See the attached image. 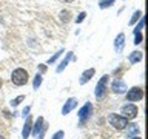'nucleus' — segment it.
<instances>
[{
  "label": "nucleus",
  "instance_id": "f257e3e1",
  "mask_svg": "<svg viewBox=\"0 0 148 139\" xmlns=\"http://www.w3.org/2000/svg\"><path fill=\"white\" fill-rule=\"evenodd\" d=\"M28 79H29V76H28V71H26V70H23V68L14 70L12 74H11V81H12L14 85H17V87L25 85V83L28 82Z\"/></svg>",
  "mask_w": 148,
  "mask_h": 139
},
{
  "label": "nucleus",
  "instance_id": "f03ea898",
  "mask_svg": "<svg viewBox=\"0 0 148 139\" xmlns=\"http://www.w3.org/2000/svg\"><path fill=\"white\" fill-rule=\"evenodd\" d=\"M108 122L111 124V127H114L116 130H125L128 125V119H125L123 116H120V114L111 113L108 116Z\"/></svg>",
  "mask_w": 148,
  "mask_h": 139
},
{
  "label": "nucleus",
  "instance_id": "7ed1b4c3",
  "mask_svg": "<svg viewBox=\"0 0 148 139\" xmlns=\"http://www.w3.org/2000/svg\"><path fill=\"white\" fill-rule=\"evenodd\" d=\"M142 97H143V90L140 87H133L131 90H127V100L130 102L142 100Z\"/></svg>",
  "mask_w": 148,
  "mask_h": 139
},
{
  "label": "nucleus",
  "instance_id": "20e7f679",
  "mask_svg": "<svg viewBox=\"0 0 148 139\" xmlns=\"http://www.w3.org/2000/svg\"><path fill=\"white\" fill-rule=\"evenodd\" d=\"M108 79H110V76H105L99 81V83L96 85V91H94V94H96V97L97 99H102L103 97V94H105V90H106V83H108Z\"/></svg>",
  "mask_w": 148,
  "mask_h": 139
},
{
  "label": "nucleus",
  "instance_id": "39448f33",
  "mask_svg": "<svg viewBox=\"0 0 148 139\" xmlns=\"http://www.w3.org/2000/svg\"><path fill=\"white\" fill-rule=\"evenodd\" d=\"M137 111L139 110L134 104H127V105L122 107V114H123L125 119H134L137 116Z\"/></svg>",
  "mask_w": 148,
  "mask_h": 139
},
{
  "label": "nucleus",
  "instance_id": "423d86ee",
  "mask_svg": "<svg viewBox=\"0 0 148 139\" xmlns=\"http://www.w3.org/2000/svg\"><path fill=\"white\" fill-rule=\"evenodd\" d=\"M111 90L116 94H122V93H127V85L122 79H114L113 83H111Z\"/></svg>",
  "mask_w": 148,
  "mask_h": 139
},
{
  "label": "nucleus",
  "instance_id": "0eeeda50",
  "mask_svg": "<svg viewBox=\"0 0 148 139\" xmlns=\"http://www.w3.org/2000/svg\"><path fill=\"white\" fill-rule=\"evenodd\" d=\"M91 111H92V105L90 104V102H86V104L83 105L80 110H79V118H80V124H83V122H85V119L90 118Z\"/></svg>",
  "mask_w": 148,
  "mask_h": 139
},
{
  "label": "nucleus",
  "instance_id": "6e6552de",
  "mask_svg": "<svg viewBox=\"0 0 148 139\" xmlns=\"http://www.w3.org/2000/svg\"><path fill=\"white\" fill-rule=\"evenodd\" d=\"M76 105H77V100H76V97H69V99L65 102V105H63V108H62V114H68L71 110L76 108Z\"/></svg>",
  "mask_w": 148,
  "mask_h": 139
},
{
  "label": "nucleus",
  "instance_id": "1a4fd4ad",
  "mask_svg": "<svg viewBox=\"0 0 148 139\" xmlns=\"http://www.w3.org/2000/svg\"><path fill=\"white\" fill-rule=\"evenodd\" d=\"M31 128H32V119H31V116H28L26 120H25V125H23V130H22V138L23 139H28V136L31 134Z\"/></svg>",
  "mask_w": 148,
  "mask_h": 139
},
{
  "label": "nucleus",
  "instance_id": "9d476101",
  "mask_svg": "<svg viewBox=\"0 0 148 139\" xmlns=\"http://www.w3.org/2000/svg\"><path fill=\"white\" fill-rule=\"evenodd\" d=\"M123 46H125V34L120 32V34H117V37L114 39V50L117 51V53H120V51L123 50Z\"/></svg>",
  "mask_w": 148,
  "mask_h": 139
},
{
  "label": "nucleus",
  "instance_id": "9b49d317",
  "mask_svg": "<svg viewBox=\"0 0 148 139\" xmlns=\"http://www.w3.org/2000/svg\"><path fill=\"white\" fill-rule=\"evenodd\" d=\"M43 127H45V120H43V118H42V116H39V118H37V122L32 125V128H31L32 134H34V136H37V134L42 131V128H43Z\"/></svg>",
  "mask_w": 148,
  "mask_h": 139
},
{
  "label": "nucleus",
  "instance_id": "f8f14e48",
  "mask_svg": "<svg viewBox=\"0 0 148 139\" xmlns=\"http://www.w3.org/2000/svg\"><path fill=\"white\" fill-rule=\"evenodd\" d=\"M94 68H90V70H86V71H83V74H82V77H80V81H79V82H80L82 83V85H83V83H86L88 81H91V77L92 76H94Z\"/></svg>",
  "mask_w": 148,
  "mask_h": 139
},
{
  "label": "nucleus",
  "instance_id": "ddd939ff",
  "mask_svg": "<svg viewBox=\"0 0 148 139\" xmlns=\"http://www.w3.org/2000/svg\"><path fill=\"white\" fill-rule=\"evenodd\" d=\"M142 57H143V54H142V51H133L131 54H130V57H128V60H130V63H137V62H140L142 60Z\"/></svg>",
  "mask_w": 148,
  "mask_h": 139
},
{
  "label": "nucleus",
  "instance_id": "4468645a",
  "mask_svg": "<svg viewBox=\"0 0 148 139\" xmlns=\"http://www.w3.org/2000/svg\"><path fill=\"white\" fill-rule=\"evenodd\" d=\"M71 57H73V53H66V57H65L62 62H60V65L57 67V73H60V71H63L65 68H66V65H68V62L71 60Z\"/></svg>",
  "mask_w": 148,
  "mask_h": 139
},
{
  "label": "nucleus",
  "instance_id": "2eb2a0df",
  "mask_svg": "<svg viewBox=\"0 0 148 139\" xmlns=\"http://www.w3.org/2000/svg\"><path fill=\"white\" fill-rule=\"evenodd\" d=\"M127 134L128 136H134V134H137V131H139V128H137V125H134V124H130V125H127Z\"/></svg>",
  "mask_w": 148,
  "mask_h": 139
},
{
  "label": "nucleus",
  "instance_id": "dca6fc26",
  "mask_svg": "<svg viewBox=\"0 0 148 139\" xmlns=\"http://www.w3.org/2000/svg\"><path fill=\"white\" fill-rule=\"evenodd\" d=\"M60 20H62L63 23H68L69 20H71V12L66 11V9H63L62 14H60Z\"/></svg>",
  "mask_w": 148,
  "mask_h": 139
},
{
  "label": "nucleus",
  "instance_id": "f3484780",
  "mask_svg": "<svg viewBox=\"0 0 148 139\" xmlns=\"http://www.w3.org/2000/svg\"><path fill=\"white\" fill-rule=\"evenodd\" d=\"M114 2H116V0H100V2H99V8H100V9L110 8V6H113Z\"/></svg>",
  "mask_w": 148,
  "mask_h": 139
},
{
  "label": "nucleus",
  "instance_id": "a211bd4d",
  "mask_svg": "<svg viewBox=\"0 0 148 139\" xmlns=\"http://www.w3.org/2000/svg\"><path fill=\"white\" fill-rule=\"evenodd\" d=\"M139 19H142V11H140V9H139V11H136V12H134L133 14V17H131V20H130V25H134V23H136L137 20H139Z\"/></svg>",
  "mask_w": 148,
  "mask_h": 139
},
{
  "label": "nucleus",
  "instance_id": "6ab92c4d",
  "mask_svg": "<svg viewBox=\"0 0 148 139\" xmlns=\"http://www.w3.org/2000/svg\"><path fill=\"white\" fill-rule=\"evenodd\" d=\"M63 53H65V51H63V50H60V51H57V53H56V54L53 56V57H51V59L48 60V63H54V62H56V60H57V59L60 57V56H62V54H63Z\"/></svg>",
  "mask_w": 148,
  "mask_h": 139
},
{
  "label": "nucleus",
  "instance_id": "aec40b11",
  "mask_svg": "<svg viewBox=\"0 0 148 139\" xmlns=\"http://www.w3.org/2000/svg\"><path fill=\"white\" fill-rule=\"evenodd\" d=\"M142 39H143L142 32H134V45H139V43H142Z\"/></svg>",
  "mask_w": 148,
  "mask_h": 139
},
{
  "label": "nucleus",
  "instance_id": "412c9836",
  "mask_svg": "<svg viewBox=\"0 0 148 139\" xmlns=\"http://www.w3.org/2000/svg\"><path fill=\"white\" fill-rule=\"evenodd\" d=\"M40 83H42V76H40V74H37V76L34 77V82H32V87L37 90V88L40 87Z\"/></svg>",
  "mask_w": 148,
  "mask_h": 139
},
{
  "label": "nucleus",
  "instance_id": "4be33fe9",
  "mask_svg": "<svg viewBox=\"0 0 148 139\" xmlns=\"http://www.w3.org/2000/svg\"><path fill=\"white\" fill-rule=\"evenodd\" d=\"M22 100H25V96H18V97H16V99H12V100H11V105H12V107H17Z\"/></svg>",
  "mask_w": 148,
  "mask_h": 139
},
{
  "label": "nucleus",
  "instance_id": "5701e85b",
  "mask_svg": "<svg viewBox=\"0 0 148 139\" xmlns=\"http://www.w3.org/2000/svg\"><path fill=\"white\" fill-rule=\"evenodd\" d=\"M86 17V12H80L77 16V19H76V23H80V22H83V19Z\"/></svg>",
  "mask_w": 148,
  "mask_h": 139
},
{
  "label": "nucleus",
  "instance_id": "b1692460",
  "mask_svg": "<svg viewBox=\"0 0 148 139\" xmlns=\"http://www.w3.org/2000/svg\"><path fill=\"white\" fill-rule=\"evenodd\" d=\"M142 28H143V19H140V22H139V25L134 28V32H140L142 31Z\"/></svg>",
  "mask_w": 148,
  "mask_h": 139
},
{
  "label": "nucleus",
  "instance_id": "393cba45",
  "mask_svg": "<svg viewBox=\"0 0 148 139\" xmlns=\"http://www.w3.org/2000/svg\"><path fill=\"white\" fill-rule=\"evenodd\" d=\"M63 136H65V133H63V131H57V133H56L54 136H53V139H62Z\"/></svg>",
  "mask_w": 148,
  "mask_h": 139
},
{
  "label": "nucleus",
  "instance_id": "a878e982",
  "mask_svg": "<svg viewBox=\"0 0 148 139\" xmlns=\"http://www.w3.org/2000/svg\"><path fill=\"white\" fill-rule=\"evenodd\" d=\"M28 113H29V107H26V108L23 110V113H22V114H23V116H29Z\"/></svg>",
  "mask_w": 148,
  "mask_h": 139
},
{
  "label": "nucleus",
  "instance_id": "bb28decb",
  "mask_svg": "<svg viewBox=\"0 0 148 139\" xmlns=\"http://www.w3.org/2000/svg\"><path fill=\"white\" fill-rule=\"evenodd\" d=\"M39 68H40V71H42V73H43V71H46V67H45V65H40Z\"/></svg>",
  "mask_w": 148,
  "mask_h": 139
},
{
  "label": "nucleus",
  "instance_id": "cd10ccee",
  "mask_svg": "<svg viewBox=\"0 0 148 139\" xmlns=\"http://www.w3.org/2000/svg\"><path fill=\"white\" fill-rule=\"evenodd\" d=\"M65 3H71V2H74V0H63Z\"/></svg>",
  "mask_w": 148,
  "mask_h": 139
},
{
  "label": "nucleus",
  "instance_id": "c85d7f7f",
  "mask_svg": "<svg viewBox=\"0 0 148 139\" xmlns=\"http://www.w3.org/2000/svg\"><path fill=\"white\" fill-rule=\"evenodd\" d=\"M2 85H3V81H2V77H0V88H2Z\"/></svg>",
  "mask_w": 148,
  "mask_h": 139
},
{
  "label": "nucleus",
  "instance_id": "c756f323",
  "mask_svg": "<svg viewBox=\"0 0 148 139\" xmlns=\"http://www.w3.org/2000/svg\"><path fill=\"white\" fill-rule=\"evenodd\" d=\"M131 139H142V138H139V136H134V138H131Z\"/></svg>",
  "mask_w": 148,
  "mask_h": 139
}]
</instances>
